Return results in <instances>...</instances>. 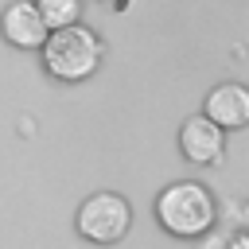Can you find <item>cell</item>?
<instances>
[{
    "instance_id": "6da1fadb",
    "label": "cell",
    "mask_w": 249,
    "mask_h": 249,
    "mask_svg": "<svg viewBox=\"0 0 249 249\" xmlns=\"http://www.w3.org/2000/svg\"><path fill=\"white\" fill-rule=\"evenodd\" d=\"M156 218L175 237H206L214 230L218 202L198 179H175L156 195Z\"/></svg>"
},
{
    "instance_id": "7a4b0ae2",
    "label": "cell",
    "mask_w": 249,
    "mask_h": 249,
    "mask_svg": "<svg viewBox=\"0 0 249 249\" xmlns=\"http://www.w3.org/2000/svg\"><path fill=\"white\" fill-rule=\"evenodd\" d=\"M105 58V43L93 27L74 23L62 31H51L47 47H43V66L51 78L58 82H86Z\"/></svg>"
},
{
    "instance_id": "3957f363",
    "label": "cell",
    "mask_w": 249,
    "mask_h": 249,
    "mask_svg": "<svg viewBox=\"0 0 249 249\" xmlns=\"http://www.w3.org/2000/svg\"><path fill=\"white\" fill-rule=\"evenodd\" d=\"M128 226H132V206L117 191H93L89 198H82V206L74 214V230L93 245L121 241L128 233Z\"/></svg>"
},
{
    "instance_id": "277c9868",
    "label": "cell",
    "mask_w": 249,
    "mask_h": 249,
    "mask_svg": "<svg viewBox=\"0 0 249 249\" xmlns=\"http://www.w3.org/2000/svg\"><path fill=\"white\" fill-rule=\"evenodd\" d=\"M0 35L19 51H43L51 39V27L35 0H8L0 8Z\"/></svg>"
},
{
    "instance_id": "5b68a950",
    "label": "cell",
    "mask_w": 249,
    "mask_h": 249,
    "mask_svg": "<svg viewBox=\"0 0 249 249\" xmlns=\"http://www.w3.org/2000/svg\"><path fill=\"white\" fill-rule=\"evenodd\" d=\"M179 148L191 163H218L226 148V128H218L206 113H191L179 124Z\"/></svg>"
},
{
    "instance_id": "8992f818",
    "label": "cell",
    "mask_w": 249,
    "mask_h": 249,
    "mask_svg": "<svg viewBox=\"0 0 249 249\" xmlns=\"http://www.w3.org/2000/svg\"><path fill=\"white\" fill-rule=\"evenodd\" d=\"M202 113L218 128H245L249 124V86L245 82H218L206 93Z\"/></svg>"
},
{
    "instance_id": "52a82bcc",
    "label": "cell",
    "mask_w": 249,
    "mask_h": 249,
    "mask_svg": "<svg viewBox=\"0 0 249 249\" xmlns=\"http://www.w3.org/2000/svg\"><path fill=\"white\" fill-rule=\"evenodd\" d=\"M47 27L51 31H62V27H74L78 16H82V0H35Z\"/></svg>"
},
{
    "instance_id": "ba28073f",
    "label": "cell",
    "mask_w": 249,
    "mask_h": 249,
    "mask_svg": "<svg viewBox=\"0 0 249 249\" xmlns=\"http://www.w3.org/2000/svg\"><path fill=\"white\" fill-rule=\"evenodd\" d=\"M230 237H233V233H218V230H210L206 241H202L198 249H230Z\"/></svg>"
},
{
    "instance_id": "9c48e42d",
    "label": "cell",
    "mask_w": 249,
    "mask_h": 249,
    "mask_svg": "<svg viewBox=\"0 0 249 249\" xmlns=\"http://www.w3.org/2000/svg\"><path fill=\"white\" fill-rule=\"evenodd\" d=\"M230 249H249V230H237L230 237Z\"/></svg>"
},
{
    "instance_id": "30bf717a",
    "label": "cell",
    "mask_w": 249,
    "mask_h": 249,
    "mask_svg": "<svg viewBox=\"0 0 249 249\" xmlns=\"http://www.w3.org/2000/svg\"><path fill=\"white\" fill-rule=\"evenodd\" d=\"M105 4H121V0H105Z\"/></svg>"
}]
</instances>
